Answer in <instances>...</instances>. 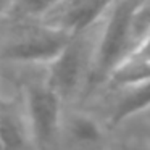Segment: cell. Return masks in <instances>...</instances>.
Listing matches in <instances>:
<instances>
[{"label": "cell", "mask_w": 150, "mask_h": 150, "mask_svg": "<svg viewBox=\"0 0 150 150\" xmlns=\"http://www.w3.org/2000/svg\"><path fill=\"white\" fill-rule=\"evenodd\" d=\"M127 58H132V60H137V62L150 65V28L147 29V33L144 34V37L139 40V44L136 45V49L132 50V53Z\"/></svg>", "instance_id": "10"}, {"label": "cell", "mask_w": 150, "mask_h": 150, "mask_svg": "<svg viewBox=\"0 0 150 150\" xmlns=\"http://www.w3.org/2000/svg\"><path fill=\"white\" fill-rule=\"evenodd\" d=\"M13 7H15V0H0V18Z\"/></svg>", "instance_id": "11"}, {"label": "cell", "mask_w": 150, "mask_h": 150, "mask_svg": "<svg viewBox=\"0 0 150 150\" xmlns=\"http://www.w3.org/2000/svg\"><path fill=\"white\" fill-rule=\"evenodd\" d=\"M142 0H115L95 42L91 81H108L115 69L132 53L137 42L136 11Z\"/></svg>", "instance_id": "1"}, {"label": "cell", "mask_w": 150, "mask_h": 150, "mask_svg": "<svg viewBox=\"0 0 150 150\" xmlns=\"http://www.w3.org/2000/svg\"><path fill=\"white\" fill-rule=\"evenodd\" d=\"M63 0H15V7L24 16L45 18Z\"/></svg>", "instance_id": "9"}, {"label": "cell", "mask_w": 150, "mask_h": 150, "mask_svg": "<svg viewBox=\"0 0 150 150\" xmlns=\"http://www.w3.org/2000/svg\"><path fill=\"white\" fill-rule=\"evenodd\" d=\"M69 37V33L45 23L7 42L2 47L0 58L15 65L49 66L62 53Z\"/></svg>", "instance_id": "4"}, {"label": "cell", "mask_w": 150, "mask_h": 150, "mask_svg": "<svg viewBox=\"0 0 150 150\" xmlns=\"http://www.w3.org/2000/svg\"><path fill=\"white\" fill-rule=\"evenodd\" d=\"M92 31L71 34L62 53L47 66L49 74L45 82L62 95L63 100L76 97L84 82L91 81L97 42L91 34Z\"/></svg>", "instance_id": "2"}, {"label": "cell", "mask_w": 150, "mask_h": 150, "mask_svg": "<svg viewBox=\"0 0 150 150\" xmlns=\"http://www.w3.org/2000/svg\"><path fill=\"white\" fill-rule=\"evenodd\" d=\"M71 136L74 140L78 142H97L98 139L102 137V131L100 127L97 126L94 120L87 116H76L73 118V123H71Z\"/></svg>", "instance_id": "8"}, {"label": "cell", "mask_w": 150, "mask_h": 150, "mask_svg": "<svg viewBox=\"0 0 150 150\" xmlns=\"http://www.w3.org/2000/svg\"><path fill=\"white\" fill-rule=\"evenodd\" d=\"M147 108H150V78L124 87V94L120 97L110 116V124L120 126L123 121L142 113Z\"/></svg>", "instance_id": "6"}, {"label": "cell", "mask_w": 150, "mask_h": 150, "mask_svg": "<svg viewBox=\"0 0 150 150\" xmlns=\"http://www.w3.org/2000/svg\"><path fill=\"white\" fill-rule=\"evenodd\" d=\"M115 0H63L44 20L69 34L86 33L102 21Z\"/></svg>", "instance_id": "5"}, {"label": "cell", "mask_w": 150, "mask_h": 150, "mask_svg": "<svg viewBox=\"0 0 150 150\" xmlns=\"http://www.w3.org/2000/svg\"><path fill=\"white\" fill-rule=\"evenodd\" d=\"M31 145L26 120L20 118L13 108L0 103V149H21Z\"/></svg>", "instance_id": "7"}, {"label": "cell", "mask_w": 150, "mask_h": 150, "mask_svg": "<svg viewBox=\"0 0 150 150\" xmlns=\"http://www.w3.org/2000/svg\"><path fill=\"white\" fill-rule=\"evenodd\" d=\"M63 98L47 82L29 84L24 92V120L31 145L50 147L62 129Z\"/></svg>", "instance_id": "3"}]
</instances>
